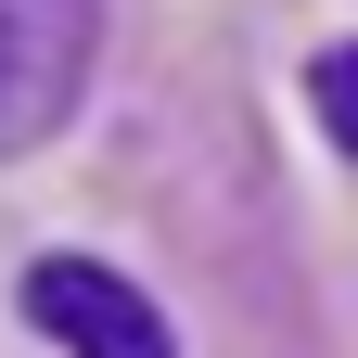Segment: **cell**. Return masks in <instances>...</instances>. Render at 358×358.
<instances>
[{
	"label": "cell",
	"instance_id": "6da1fadb",
	"mask_svg": "<svg viewBox=\"0 0 358 358\" xmlns=\"http://www.w3.org/2000/svg\"><path fill=\"white\" fill-rule=\"evenodd\" d=\"M90 26H103V0H0V154L64 128L90 77Z\"/></svg>",
	"mask_w": 358,
	"mask_h": 358
},
{
	"label": "cell",
	"instance_id": "7a4b0ae2",
	"mask_svg": "<svg viewBox=\"0 0 358 358\" xmlns=\"http://www.w3.org/2000/svg\"><path fill=\"white\" fill-rule=\"evenodd\" d=\"M26 320L52 333L64 358H166L154 294L115 282V268H90V256H38V268H26Z\"/></svg>",
	"mask_w": 358,
	"mask_h": 358
},
{
	"label": "cell",
	"instance_id": "3957f363",
	"mask_svg": "<svg viewBox=\"0 0 358 358\" xmlns=\"http://www.w3.org/2000/svg\"><path fill=\"white\" fill-rule=\"evenodd\" d=\"M307 103H320V128H333V141L358 154V38H333V52L307 64Z\"/></svg>",
	"mask_w": 358,
	"mask_h": 358
}]
</instances>
